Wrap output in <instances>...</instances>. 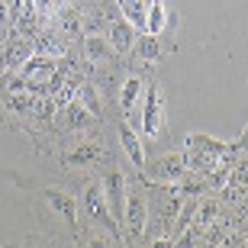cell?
<instances>
[{
  "mask_svg": "<svg viewBox=\"0 0 248 248\" xmlns=\"http://www.w3.org/2000/svg\"><path fill=\"white\" fill-rule=\"evenodd\" d=\"M187 177H190V171H187V161L181 152L158 155L155 161H145V168H142V181L155 187H181Z\"/></svg>",
  "mask_w": 248,
  "mask_h": 248,
  "instance_id": "6da1fadb",
  "label": "cell"
},
{
  "mask_svg": "<svg viewBox=\"0 0 248 248\" xmlns=\"http://www.w3.org/2000/svg\"><path fill=\"white\" fill-rule=\"evenodd\" d=\"M168 123V103H165V87L158 81H145V93H142V116H139V129L142 136L158 139L165 132Z\"/></svg>",
  "mask_w": 248,
  "mask_h": 248,
  "instance_id": "7a4b0ae2",
  "label": "cell"
},
{
  "mask_svg": "<svg viewBox=\"0 0 248 248\" xmlns=\"http://www.w3.org/2000/svg\"><path fill=\"white\" fill-rule=\"evenodd\" d=\"M148 232V190L139 181L126 184V216H123V235L139 242Z\"/></svg>",
  "mask_w": 248,
  "mask_h": 248,
  "instance_id": "3957f363",
  "label": "cell"
},
{
  "mask_svg": "<svg viewBox=\"0 0 248 248\" xmlns=\"http://www.w3.org/2000/svg\"><path fill=\"white\" fill-rule=\"evenodd\" d=\"M126 184L129 177L116 168H110L107 174L100 177V190H103V203H107V210H110L113 222L123 229V216H126Z\"/></svg>",
  "mask_w": 248,
  "mask_h": 248,
  "instance_id": "277c9868",
  "label": "cell"
},
{
  "mask_svg": "<svg viewBox=\"0 0 248 248\" xmlns=\"http://www.w3.org/2000/svg\"><path fill=\"white\" fill-rule=\"evenodd\" d=\"M84 210H87V216H91L93 226H100V229L113 232L116 239H123V229L113 222L110 210H107V203H103V190H100V177H93V181H87L84 184Z\"/></svg>",
  "mask_w": 248,
  "mask_h": 248,
  "instance_id": "5b68a950",
  "label": "cell"
},
{
  "mask_svg": "<svg viewBox=\"0 0 248 248\" xmlns=\"http://www.w3.org/2000/svg\"><path fill=\"white\" fill-rule=\"evenodd\" d=\"M103 158H107V148L100 145V142H78V145L64 148L62 152V165L68 168V171H87V168H97L103 165Z\"/></svg>",
  "mask_w": 248,
  "mask_h": 248,
  "instance_id": "8992f818",
  "label": "cell"
},
{
  "mask_svg": "<svg viewBox=\"0 0 248 248\" xmlns=\"http://www.w3.org/2000/svg\"><path fill=\"white\" fill-rule=\"evenodd\" d=\"M139 36H142V32H139L136 26H129L123 16L120 19H110V26H107V42L113 46L116 55H129V52L136 48Z\"/></svg>",
  "mask_w": 248,
  "mask_h": 248,
  "instance_id": "52a82bcc",
  "label": "cell"
},
{
  "mask_svg": "<svg viewBox=\"0 0 248 248\" xmlns=\"http://www.w3.org/2000/svg\"><path fill=\"white\" fill-rule=\"evenodd\" d=\"M81 48H84L87 64H93V68H103V64H116L120 62V55L113 52V46L107 42V36H84Z\"/></svg>",
  "mask_w": 248,
  "mask_h": 248,
  "instance_id": "ba28073f",
  "label": "cell"
},
{
  "mask_svg": "<svg viewBox=\"0 0 248 248\" xmlns=\"http://www.w3.org/2000/svg\"><path fill=\"white\" fill-rule=\"evenodd\" d=\"M42 197H46V203L52 206V213H58V216L64 219V226L78 232V200H74L71 193L58 190V187H48Z\"/></svg>",
  "mask_w": 248,
  "mask_h": 248,
  "instance_id": "9c48e42d",
  "label": "cell"
},
{
  "mask_svg": "<svg viewBox=\"0 0 248 248\" xmlns=\"http://www.w3.org/2000/svg\"><path fill=\"white\" fill-rule=\"evenodd\" d=\"M116 136H120V145H123V152H126V158L129 161H132V168H136V171H142V168H145V145H142V139L136 136V132H132V126H129V123H116Z\"/></svg>",
  "mask_w": 248,
  "mask_h": 248,
  "instance_id": "30bf717a",
  "label": "cell"
},
{
  "mask_svg": "<svg viewBox=\"0 0 248 248\" xmlns=\"http://www.w3.org/2000/svg\"><path fill=\"white\" fill-rule=\"evenodd\" d=\"M184 148H197V152H210V155H222V158H235V145L222 142L216 136H206V132H187L184 139Z\"/></svg>",
  "mask_w": 248,
  "mask_h": 248,
  "instance_id": "8fae6325",
  "label": "cell"
},
{
  "mask_svg": "<svg viewBox=\"0 0 248 248\" xmlns=\"http://www.w3.org/2000/svg\"><path fill=\"white\" fill-rule=\"evenodd\" d=\"M142 93H145V81L139 74H126L120 84V93H116V103H120V110L126 116H132V110L142 103Z\"/></svg>",
  "mask_w": 248,
  "mask_h": 248,
  "instance_id": "7c38bea8",
  "label": "cell"
},
{
  "mask_svg": "<svg viewBox=\"0 0 248 248\" xmlns=\"http://www.w3.org/2000/svg\"><path fill=\"white\" fill-rule=\"evenodd\" d=\"M81 10L74 7V3H64V7H58V36L64 39V42H74V39H84V26H81Z\"/></svg>",
  "mask_w": 248,
  "mask_h": 248,
  "instance_id": "4fadbf2b",
  "label": "cell"
},
{
  "mask_svg": "<svg viewBox=\"0 0 248 248\" xmlns=\"http://www.w3.org/2000/svg\"><path fill=\"white\" fill-rule=\"evenodd\" d=\"M32 46H36V55H46L52 62H62L68 55V42H64L58 32H42V36L32 39Z\"/></svg>",
  "mask_w": 248,
  "mask_h": 248,
  "instance_id": "5bb4252c",
  "label": "cell"
},
{
  "mask_svg": "<svg viewBox=\"0 0 248 248\" xmlns=\"http://www.w3.org/2000/svg\"><path fill=\"white\" fill-rule=\"evenodd\" d=\"M93 116L87 107H81V103L74 100V103H68L62 110V123H64V129H71V132H84V129H91L93 126Z\"/></svg>",
  "mask_w": 248,
  "mask_h": 248,
  "instance_id": "9a60e30c",
  "label": "cell"
},
{
  "mask_svg": "<svg viewBox=\"0 0 248 248\" xmlns=\"http://www.w3.org/2000/svg\"><path fill=\"white\" fill-rule=\"evenodd\" d=\"M120 16L129 26H136L139 32H145V19H148V0H116Z\"/></svg>",
  "mask_w": 248,
  "mask_h": 248,
  "instance_id": "2e32d148",
  "label": "cell"
},
{
  "mask_svg": "<svg viewBox=\"0 0 248 248\" xmlns=\"http://www.w3.org/2000/svg\"><path fill=\"white\" fill-rule=\"evenodd\" d=\"M81 248H123V239H116L113 232L100 229V226H87L81 232Z\"/></svg>",
  "mask_w": 248,
  "mask_h": 248,
  "instance_id": "e0dca14e",
  "label": "cell"
},
{
  "mask_svg": "<svg viewBox=\"0 0 248 248\" xmlns=\"http://www.w3.org/2000/svg\"><path fill=\"white\" fill-rule=\"evenodd\" d=\"M219 210H222V200H216V197H206V200H200L197 203V213H193V229H200V232H206L216 222V216H219Z\"/></svg>",
  "mask_w": 248,
  "mask_h": 248,
  "instance_id": "ac0fdd59",
  "label": "cell"
},
{
  "mask_svg": "<svg viewBox=\"0 0 248 248\" xmlns=\"http://www.w3.org/2000/svg\"><path fill=\"white\" fill-rule=\"evenodd\" d=\"M132 55H139L142 62H148V64H155L158 58H161V39L142 32V36H139V42H136V48H132Z\"/></svg>",
  "mask_w": 248,
  "mask_h": 248,
  "instance_id": "d6986e66",
  "label": "cell"
},
{
  "mask_svg": "<svg viewBox=\"0 0 248 248\" xmlns=\"http://www.w3.org/2000/svg\"><path fill=\"white\" fill-rule=\"evenodd\" d=\"M148 248H174V239H168V235H158V239L148 242Z\"/></svg>",
  "mask_w": 248,
  "mask_h": 248,
  "instance_id": "ffe728a7",
  "label": "cell"
},
{
  "mask_svg": "<svg viewBox=\"0 0 248 248\" xmlns=\"http://www.w3.org/2000/svg\"><path fill=\"white\" fill-rule=\"evenodd\" d=\"M235 152H239V155H248V126L242 129V136H239V142H235Z\"/></svg>",
  "mask_w": 248,
  "mask_h": 248,
  "instance_id": "44dd1931",
  "label": "cell"
},
{
  "mask_svg": "<svg viewBox=\"0 0 248 248\" xmlns=\"http://www.w3.org/2000/svg\"><path fill=\"white\" fill-rule=\"evenodd\" d=\"M7 23H10V10H7V0H0V32H7Z\"/></svg>",
  "mask_w": 248,
  "mask_h": 248,
  "instance_id": "7402d4cb",
  "label": "cell"
},
{
  "mask_svg": "<svg viewBox=\"0 0 248 248\" xmlns=\"http://www.w3.org/2000/svg\"><path fill=\"white\" fill-rule=\"evenodd\" d=\"M148 3H165V0H148Z\"/></svg>",
  "mask_w": 248,
  "mask_h": 248,
  "instance_id": "603a6c76",
  "label": "cell"
},
{
  "mask_svg": "<svg viewBox=\"0 0 248 248\" xmlns=\"http://www.w3.org/2000/svg\"><path fill=\"white\" fill-rule=\"evenodd\" d=\"M242 248H248V242H245V245H242Z\"/></svg>",
  "mask_w": 248,
  "mask_h": 248,
  "instance_id": "cb8c5ba5",
  "label": "cell"
},
{
  "mask_svg": "<svg viewBox=\"0 0 248 248\" xmlns=\"http://www.w3.org/2000/svg\"><path fill=\"white\" fill-rule=\"evenodd\" d=\"M245 158H248V155H245Z\"/></svg>",
  "mask_w": 248,
  "mask_h": 248,
  "instance_id": "d4e9b609",
  "label": "cell"
}]
</instances>
